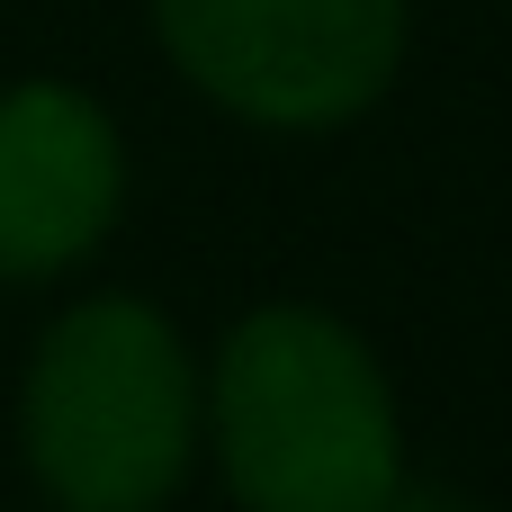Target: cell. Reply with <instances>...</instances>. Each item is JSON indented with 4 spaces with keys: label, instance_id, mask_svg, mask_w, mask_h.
Segmentation results:
<instances>
[{
    "label": "cell",
    "instance_id": "7a4b0ae2",
    "mask_svg": "<svg viewBox=\"0 0 512 512\" xmlns=\"http://www.w3.org/2000/svg\"><path fill=\"white\" fill-rule=\"evenodd\" d=\"M27 468L63 512H153L198 450V369L162 306L81 297L45 324L18 396Z\"/></svg>",
    "mask_w": 512,
    "mask_h": 512
},
{
    "label": "cell",
    "instance_id": "277c9868",
    "mask_svg": "<svg viewBox=\"0 0 512 512\" xmlns=\"http://www.w3.org/2000/svg\"><path fill=\"white\" fill-rule=\"evenodd\" d=\"M126 207V135L72 81L0 90V279H63Z\"/></svg>",
    "mask_w": 512,
    "mask_h": 512
},
{
    "label": "cell",
    "instance_id": "6da1fadb",
    "mask_svg": "<svg viewBox=\"0 0 512 512\" xmlns=\"http://www.w3.org/2000/svg\"><path fill=\"white\" fill-rule=\"evenodd\" d=\"M216 468L243 512H387L405 432L378 351L324 306H252L207 387Z\"/></svg>",
    "mask_w": 512,
    "mask_h": 512
},
{
    "label": "cell",
    "instance_id": "3957f363",
    "mask_svg": "<svg viewBox=\"0 0 512 512\" xmlns=\"http://www.w3.org/2000/svg\"><path fill=\"white\" fill-rule=\"evenodd\" d=\"M153 36L225 117L324 135L396 90L414 0H153Z\"/></svg>",
    "mask_w": 512,
    "mask_h": 512
},
{
    "label": "cell",
    "instance_id": "5b68a950",
    "mask_svg": "<svg viewBox=\"0 0 512 512\" xmlns=\"http://www.w3.org/2000/svg\"><path fill=\"white\" fill-rule=\"evenodd\" d=\"M387 512H477V504H450V495H396Z\"/></svg>",
    "mask_w": 512,
    "mask_h": 512
}]
</instances>
